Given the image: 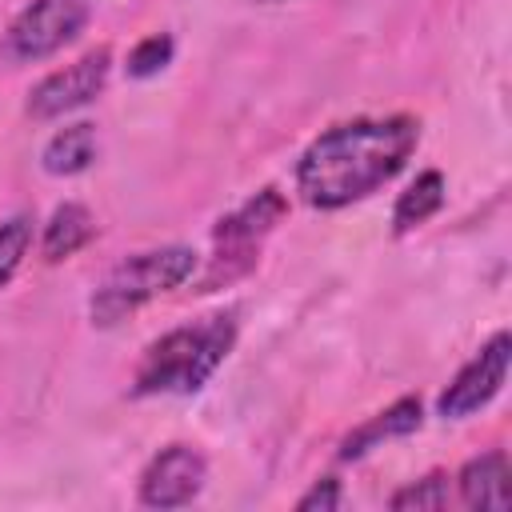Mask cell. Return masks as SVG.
Returning a JSON list of instances; mask_svg holds the SVG:
<instances>
[{
    "label": "cell",
    "instance_id": "obj_1",
    "mask_svg": "<svg viewBox=\"0 0 512 512\" xmlns=\"http://www.w3.org/2000/svg\"><path fill=\"white\" fill-rule=\"evenodd\" d=\"M420 144V120L396 116H356L320 132L296 160V192L320 212L348 208L404 172Z\"/></svg>",
    "mask_w": 512,
    "mask_h": 512
},
{
    "label": "cell",
    "instance_id": "obj_2",
    "mask_svg": "<svg viewBox=\"0 0 512 512\" xmlns=\"http://www.w3.org/2000/svg\"><path fill=\"white\" fill-rule=\"evenodd\" d=\"M236 348V316L216 312L152 340L136 364L132 396H192Z\"/></svg>",
    "mask_w": 512,
    "mask_h": 512
},
{
    "label": "cell",
    "instance_id": "obj_3",
    "mask_svg": "<svg viewBox=\"0 0 512 512\" xmlns=\"http://www.w3.org/2000/svg\"><path fill=\"white\" fill-rule=\"evenodd\" d=\"M200 256L196 248L188 244H164V248H148V252H136L128 260H120L104 280L100 288L92 292L88 300V316L96 328H112L120 324L124 316H132L140 304L180 288L192 272H196Z\"/></svg>",
    "mask_w": 512,
    "mask_h": 512
},
{
    "label": "cell",
    "instance_id": "obj_4",
    "mask_svg": "<svg viewBox=\"0 0 512 512\" xmlns=\"http://www.w3.org/2000/svg\"><path fill=\"white\" fill-rule=\"evenodd\" d=\"M288 216V200L276 192V188H260L252 200H244L236 212L220 216L216 228H212V240H216V264H212V276H208V288H216V280H232L240 276L244 268H252L264 236Z\"/></svg>",
    "mask_w": 512,
    "mask_h": 512
},
{
    "label": "cell",
    "instance_id": "obj_5",
    "mask_svg": "<svg viewBox=\"0 0 512 512\" xmlns=\"http://www.w3.org/2000/svg\"><path fill=\"white\" fill-rule=\"evenodd\" d=\"M92 16L88 0H32L4 32V52L20 64H36L72 44Z\"/></svg>",
    "mask_w": 512,
    "mask_h": 512
},
{
    "label": "cell",
    "instance_id": "obj_6",
    "mask_svg": "<svg viewBox=\"0 0 512 512\" xmlns=\"http://www.w3.org/2000/svg\"><path fill=\"white\" fill-rule=\"evenodd\" d=\"M108 68H112V52L108 48H92L80 60L48 72L28 92V116L32 120H60V116L92 104L108 84Z\"/></svg>",
    "mask_w": 512,
    "mask_h": 512
},
{
    "label": "cell",
    "instance_id": "obj_7",
    "mask_svg": "<svg viewBox=\"0 0 512 512\" xmlns=\"http://www.w3.org/2000/svg\"><path fill=\"white\" fill-rule=\"evenodd\" d=\"M508 360H512V336H508V332H496V336L448 380V388H444L440 400H436V412H440L444 420H468L472 412L488 408V404L500 396L504 380H508Z\"/></svg>",
    "mask_w": 512,
    "mask_h": 512
},
{
    "label": "cell",
    "instance_id": "obj_8",
    "mask_svg": "<svg viewBox=\"0 0 512 512\" xmlns=\"http://www.w3.org/2000/svg\"><path fill=\"white\" fill-rule=\"evenodd\" d=\"M204 480H208V460L200 448L192 444H168L160 448L148 468L140 472V488H136V500L144 508H184L192 504L200 492H204Z\"/></svg>",
    "mask_w": 512,
    "mask_h": 512
},
{
    "label": "cell",
    "instance_id": "obj_9",
    "mask_svg": "<svg viewBox=\"0 0 512 512\" xmlns=\"http://www.w3.org/2000/svg\"><path fill=\"white\" fill-rule=\"evenodd\" d=\"M420 420H424V404H420V396H400V400H392L384 412H376V416H368L360 428H352V432L340 440L336 460H340V464H352V460L368 456L372 448H380L384 440L412 436V432L420 428Z\"/></svg>",
    "mask_w": 512,
    "mask_h": 512
},
{
    "label": "cell",
    "instance_id": "obj_10",
    "mask_svg": "<svg viewBox=\"0 0 512 512\" xmlns=\"http://www.w3.org/2000/svg\"><path fill=\"white\" fill-rule=\"evenodd\" d=\"M456 488H460V504H464V508L504 512V508L512 504V464H508V452L492 448V452L472 456V460L460 468Z\"/></svg>",
    "mask_w": 512,
    "mask_h": 512
},
{
    "label": "cell",
    "instance_id": "obj_11",
    "mask_svg": "<svg viewBox=\"0 0 512 512\" xmlns=\"http://www.w3.org/2000/svg\"><path fill=\"white\" fill-rule=\"evenodd\" d=\"M92 236H96V216H92L84 204L64 200V204L52 208V216H48V224H44L40 256H44L48 264H60V260L76 256Z\"/></svg>",
    "mask_w": 512,
    "mask_h": 512
},
{
    "label": "cell",
    "instance_id": "obj_12",
    "mask_svg": "<svg viewBox=\"0 0 512 512\" xmlns=\"http://www.w3.org/2000/svg\"><path fill=\"white\" fill-rule=\"evenodd\" d=\"M444 196H448L444 172L440 168H424L392 204V236H408L420 224H428L444 208Z\"/></svg>",
    "mask_w": 512,
    "mask_h": 512
},
{
    "label": "cell",
    "instance_id": "obj_13",
    "mask_svg": "<svg viewBox=\"0 0 512 512\" xmlns=\"http://www.w3.org/2000/svg\"><path fill=\"white\" fill-rule=\"evenodd\" d=\"M96 152H100L96 124L80 120V124H68V128L48 136V144L40 152V164H44L48 176H80L84 168H92Z\"/></svg>",
    "mask_w": 512,
    "mask_h": 512
},
{
    "label": "cell",
    "instance_id": "obj_14",
    "mask_svg": "<svg viewBox=\"0 0 512 512\" xmlns=\"http://www.w3.org/2000/svg\"><path fill=\"white\" fill-rule=\"evenodd\" d=\"M28 248H32V216L16 212V216L0 220V288L12 284V276L20 272Z\"/></svg>",
    "mask_w": 512,
    "mask_h": 512
},
{
    "label": "cell",
    "instance_id": "obj_15",
    "mask_svg": "<svg viewBox=\"0 0 512 512\" xmlns=\"http://www.w3.org/2000/svg\"><path fill=\"white\" fill-rule=\"evenodd\" d=\"M388 508H396V512H420V508H448V472H428V476H420V480H412V484H404V488H396L392 496H388Z\"/></svg>",
    "mask_w": 512,
    "mask_h": 512
},
{
    "label": "cell",
    "instance_id": "obj_16",
    "mask_svg": "<svg viewBox=\"0 0 512 512\" xmlns=\"http://www.w3.org/2000/svg\"><path fill=\"white\" fill-rule=\"evenodd\" d=\"M172 52H176L172 36H168V32H152V36H144L140 44H132L128 60H124V72H128L132 80L160 76V72L172 64Z\"/></svg>",
    "mask_w": 512,
    "mask_h": 512
},
{
    "label": "cell",
    "instance_id": "obj_17",
    "mask_svg": "<svg viewBox=\"0 0 512 512\" xmlns=\"http://www.w3.org/2000/svg\"><path fill=\"white\" fill-rule=\"evenodd\" d=\"M344 508V488L336 476H320L300 500H296V512H336Z\"/></svg>",
    "mask_w": 512,
    "mask_h": 512
}]
</instances>
